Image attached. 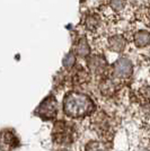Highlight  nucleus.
Listing matches in <instances>:
<instances>
[{
  "label": "nucleus",
  "instance_id": "nucleus-8",
  "mask_svg": "<svg viewBox=\"0 0 150 151\" xmlns=\"http://www.w3.org/2000/svg\"><path fill=\"white\" fill-rule=\"evenodd\" d=\"M134 42L138 46H147L150 42V34L148 32L142 31L139 32L138 34H136V37H134Z\"/></svg>",
  "mask_w": 150,
  "mask_h": 151
},
{
  "label": "nucleus",
  "instance_id": "nucleus-7",
  "mask_svg": "<svg viewBox=\"0 0 150 151\" xmlns=\"http://www.w3.org/2000/svg\"><path fill=\"white\" fill-rule=\"evenodd\" d=\"M110 46L113 51L120 52L124 49L125 46V40L122 36H113L110 38Z\"/></svg>",
  "mask_w": 150,
  "mask_h": 151
},
{
  "label": "nucleus",
  "instance_id": "nucleus-1",
  "mask_svg": "<svg viewBox=\"0 0 150 151\" xmlns=\"http://www.w3.org/2000/svg\"><path fill=\"white\" fill-rule=\"evenodd\" d=\"M63 107H64V112L68 116L78 119V117L88 115L93 111L94 105H93V101L86 95L79 94V93H70L64 98Z\"/></svg>",
  "mask_w": 150,
  "mask_h": 151
},
{
  "label": "nucleus",
  "instance_id": "nucleus-4",
  "mask_svg": "<svg viewBox=\"0 0 150 151\" xmlns=\"http://www.w3.org/2000/svg\"><path fill=\"white\" fill-rule=\"evenodd\" d=\"M131 70H132L131 64H130V62L126 59H122V60L118 61L116 64H115V67H114L115 75L118 76V77H121V78L128 77V76L131 73Z\"/></svg>",
  "mask_w": 150,
  "mask_h": 151
},
{
  "label": "nucleus",
  "instance_id": "nucleus-11",
  "mask_svg": "<svg viewBox=\"0 0 150 151\" xmlns=\"http://www.w3.org/2000/svg\"><path fill=\"white\" fill-rule=\"evenodd\" d=\"M98 25V18L97 17H89L87 19V26L89 28H96V26Z\"/></svg>",
  "mask_w": 150,
  "mask_h": 151
},
{
  "label": "nucleus",
  "instance_id": "nucleus-5",
  "mask_svg": "<svg viewBox=\"0 0 150 151\" xmlns=\"http://www.w3.org/2000/svg\"><path fill=\"white\" fill-rule=\"evenodd\" d=\"M15 145V137L12 133L4 132L0 134V149L1 150H9Z\"/></svg>",
  "mask_w": 150,
  "mask_h": 151
},
{
  "label": "nucleus",
  "instance_id": "nucleus-12",
  "mask_svg": "<svg viewBox=\"0 0 150 151\" xmlns=\"http://www.w3.org/2000/svg\"><path fill=\"white\" fill-rule=\"evenodd\" d=\"M112 7L116 10H120L124 7V0H112Z\"/></svg>",
  "mask_w": 150,
  "mask_h": 151
},
{
  "label": "nucleus",
  "instance_id": "nucleus-3",
  "mask_svg": "<svg viewBox=\"0 0 150 151\" xmlns=\"http://www.w3.org/2000/svg\"><path fill=\"white\" fill-rule=\"evenodd\" d=\"M66 126L67 125L62 123H59L54 129V138L60 143H69L71 141V134L69 132V129Z\"/></svg>",
  "mask_w": 150,
  "mask_h": 151
},
{
  "label": "nucleus",
  "instance_id": "nucleus-2",
  "mask_svg": "<svg viewBox=\"0 0 150 151\" xmlns=\"http://www.w3.org/2000/svg\"><path fill=\"white\" fill-rule=\"evenodd\" d=\"M40 116L44 119H52L56 113V101L54 97H48L38 107Z\"/></svg>",
  "mask_w": 150,
  "mask_h": 151
},
{
  "label": "nucleus",
  "instance_id": "nucleus-6",
  "mask_svg": "<svg viewBox=\"0 0 150 151\" xmlns=\"http://www.w3.org/2000/svg\"><path fill=\"white\" fill-rule=\"evenodd\" d=\"M88 65H89V68L93 70L94 72H100L102 70L105 68L106 62L104 61V59L102 57H92L89 59Z\"/></svg>",
  "mask_w": 150,
  "mask_h": 151
},
{
  "label": "nucleus",
  "instance_id": "nucleus-13",
  "mask_svg": "<svg viewBox=\"0 0 150 151\" xmlns=\"http://www.w3.org/2000/svg\"><path fill=\"white\" fill-rule=\"evenodd\" d=\"M87 151H105V150H104L103 147H100L98 143H94V145H92L88 147Z\"/></svg>",
  "mask_w": 150,
  "mask_h": 151
},
{
  "label": "nucleus",
  "instance_id": "nucleus-9",
  "mask_svg": "<svg viewBox=\"0 0 150 151\" xmlns=\"http://www.w3.org/2000/svg\"><path fill=\"white\" fill-rule=\"evenodd\" d=\"M88 52H89V47H88L87 43L85 42V41H81L79 45H78V47H77V53L80 55V57H85V55H87Z\"/></svg>",
  "mask_w": 150,
  "mask_h": 151
},
{
  "label": "nucleus",
  "instance_id": "nucleus-14",
  "mask_svg": "<svg viewBox=\"0 0 150 151\" xmlns=\"http://www.w3.org/2000/svg\"><path fill=\"white\" fill-rule=\"evenodd\" d=\"M63 151H68V150H63Z\"/></svg>",
  "mask_w": 150,
  "mask_h": 151
},
{
  "label": "nucleus",
  "instance_id": "nucleus-10",
  "mask_svg": "<svg viewBox=\"0 0 150 151\" xmlns=\"http://www.w3.org/2000/svg\"><path fill=\"white\" fill-rule=\"evenodd\" d=\"M76 62V58L75 55H72V53H69L68 55H66V58L63 59V65L67 68V69H70Z\"/></svg>",
  "mask_w": 150,
  "mask_h": 151
}]
</instances>
